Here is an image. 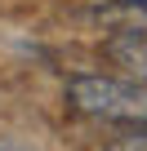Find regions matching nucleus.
I'll return each instance as SVG.
<instances>
[{
  "mask_svg": "<svg viewBox=\"0 0 147 151\" xmlns=\"http://www.w3.org/2000/svg\"><path fill=\"white\" fill-rule=\"evenodd\" d=\"M107 58L129 76V80H143V85H147V27L116 31V36L107 40Z\"/></svg>",
  "mask_w": 147,
  "mask_h": 151,
  "instance_id": "nucleus-2",
  "label": "nucleus"
},
{
  "mask_svg": "<svg viewBox=\"0 0 147 151\" xmlns=\"http://www.w3.org/2000/svg\"><path fill=\"white\" fill-rule=\"evenodd\" d=\"M107 151H147V129H129V133L116 138Z\"/></svg>",
  "mask_w": 147,
  "mask_h": 151,
  "instance_id": "nucleus-3",
  "label": "nucleus"
},
{
  "mask_svg": "<svg viewBox=\"0 0 147 151\" xmlns=\"http://www.w3.org/2000/svg\"><path fill=\"white\" fill-rule=\"evenodd\" d=\"M0 151H22L18 142H9V138H0Z\"/></svg>",
  "mask_w": 147,
  "mask_h": 151,
  "instance_id": "nucleus-4",
  "label": "nucleus"
},
{
  "mask_svg": "<svg viewBox=\"0 0 147 151\" xmlns=\"http://www.w3.org/2000/svg\"><path fill=\"white\" fill-rule=\"evenodd\" d=\"M67 102L89 120L120 129H147V85L129 76H76L67 80Z\"/></svg>",
  "mask_w": 147,
  "mask_h": 151,
  "instance_id": "nucleus-1",
  "label": "nucleus"
},
{
  "mask_svg": "<svg viewBox=\"0 0 147 151\" xmlns=\"http://www.w3.org/2000/svg\"><path fill=\"white\" fill-rule=\"evenodd\" d=\"M125 5H143V0H125Z\"/></svg>",
  "mask_w": 147,
  "mask_h": 151,
  "instance_id": "nucleus-5",
  "label": "nucleus"
}]
</instances>
